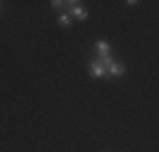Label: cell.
I'll return each mask as SVG.
<instances>
[{
    "label": "cell",
    "mask_w": 159,
    "mask_h": 152,
    "mask_svg": "<svg viewBox=\"0 0 159 152\" xmlns=\"http://www.w3.org/2000/svg\"><path fill=\"white\" fill-rule=\"evenodd\" d=\"M105 74H107V69H105L98 61L90 64V76H93V78H102V76H105Z\"/></svg>",
    "instance_id": "cell-1"
},
{
    "label": "cell",
    "mask_w": 159,
    "mask_h": 152,
    "mask_svg": "<svg viewBox=\"0 0 159 152\" xmlns=\"http://www.w3.org/2000/svg\"><path fill=\"white\" fill-rule=\"evenodd\" d=\"M97 49H98V56H100V59L102 58H107L108 52H110V44L105 42V41H98V42H97Z\"/></svg>",
    "instance_id": "cell-2"
},
{
    "label": "cell",
    "mask_w": 159,
    "mask_h": 152,
    "mask_svg": "<svg viewBox=\"0 0 159 152\" xmlns=\"http://www.w3.org/2000/svg\"><path fill=\"white\" fill-rule=\"evenodd\" d=\"M71 14L76 15V19H80V20H85V19L88 17V12H86L85 9H81V7H78V5L71 7Z\"/></svg>",
    "instance_id": "cell-3"
},
{
    "label": "cell",
    "mask_w": 159,
    "mask_h": 152,
    "mask_svg": "<svg viewBox=\"0 0 159 152\" xmlns=\"http://www.w3.org/2000/svg\"><path fill=\"white\" fill-rule=\"evenodd\" d=\"M108 73L112 76H122L124 74V66H120V64H117V63H112L110 66H108Z\"/></svg>",
    "instance_id": "cell-4"
},
{
    "label": "cell",
    "mask_w": 159,
    "mask_h": 152,
    "mask_svg": "<svg viewBox=\"0 0 159 152\" xmlns=\"http://www.w3.org/2000/svg\"><path fill=\"white\" fill-rule=\"evenodd\" d=\"M59 24H61V25H70V24H71L70 15H68V14H63L61 17H59Z\"/></svg>",
    "instance_id": "cell-5"
},
{
    "label": "cell",
    "mask_w": 159,
    "mask_h": 152,
    "mask_svg": "<svg viewBox=\"0 0 159 152\" xmlns=\"http://www.w3.org/2000/svg\"><path fill=\"white\" fill-rule=\"evenodd\" d=\"M52 7H54V9H59V7H63V3L64 2H61V0H52Z\"/></svg>",
    "instance_id": "cell-6"
},
{
    "label": "cell",
    "mask_w": 159,
    "mask_h": 152,
    "mask_svg": "<svg viewBox=\"0 0 159 152\" xmlns=\"http://www.w3.org/2000/svg\"><path fill=\"white\" fill-rule=\"evenodd\" d=\"M137 3H139V2H134V0H129V2H127V5H130V7H132V5H137Z\"/></svg>",
    "instance_id": "cell-7"
}]
</instances>
